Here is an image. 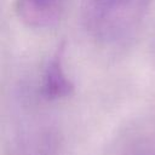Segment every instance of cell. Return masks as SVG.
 Segmentation results:
<instances>
[{"mask_svg":"<svg viewBox=\"0 0 155 155\" xmlns=\"http://www.w3.org/2000/svg\"><path fill=\"white\" fill-rule=\"evenodd\" d=\"M92 1V5H103V4H107L111 0H91Z\"/></svg>","mask_w":155,"mask_h":155,"instance_id":"cell-4","label":"cell"},{"mask_svg":"<svg viewBox=\"0 0 155 155\" xmlns=\"http://www.w3.org/2000/svg\"><path fill=\"white\" fill-rule=\"evenodd\" d=\"M73 84L67 76L61 56H54L47 64L42 79V93L48 99L68 97L73 92Z\"/></svg>","mask_w":155,"mask_h":155,"instance_id":"cell-3","label":"cell"},{"mask_svg":"<svg viewBox=\"0 0 155 155\" xmlns=\"http://www.w3.org/2000/svg\"><path fill=\"white\" fill-rule=\"evenodd\" d=\"M62 0H18L17 13L30 27L52 25L59 17Z\"/></svg>","mask_w":155,"mask_h":155,"instance_id":"cell-2","label":"cell"},{"mask_svg":"<svg viewBox=\"0 0 155 155\" xmlns=\"http://www.w3.org/2000/svg\"><path fill=\"white\" fill-rule=\"evenodd\" d=\"M145 8L147 0H111L92 5V28L107 42L124 40L138 27Z\"/></svg>","mask_w":155,"mask_h":155,"instance_id":"cell-1","label":"cell"}]
</instances>
